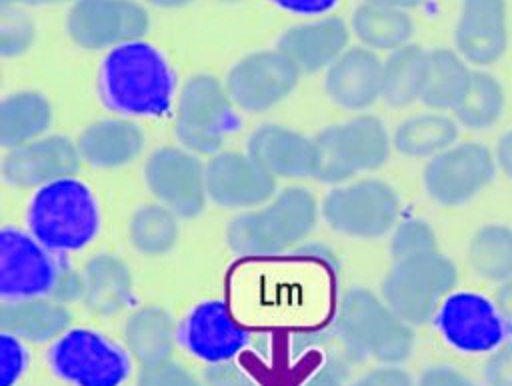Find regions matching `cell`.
I'll use <instances>...</instances> for the list:
<instances>
[{"mask_svg": "<svg viewBox=\"0 0 512 386\" xmlns=\"http://www.w3.org/2000/svg\"><path fill=\"white\" fill-rule=\"evenodd\" d=\"M176 90V74L164 54L144 42L132 40L114 46L98 72L102 104L128 116H164L170 112Z\"/></svg>", "mask_w": 512, "mask_h": 386, "instance_id": "cell-1", "label": "cell"}, {"mask_svg": "<svg viewBox=\"0 0 512 386\" xmlns=\"http://www.w3.org/2000/svg\"><path fill=\"white\" fill-rule=\"evenodd\" d=\"M208 198L222 208H256L276 194V178L248 152H216L206 164Z\"/></svg>", "mask_w": 512, "mask_h": 386, "instance_id": "cell-18", "label": "cell"}, {"mask_svg": "<svg viewBox=\"0 0 512 386\" xmlns=\"http://www.w3.org/2000/svg\"><path fill=\"white\" fill-rule=\"evenodd\" d=\"M350 386H416V382L398 364H382L362 374Z\"/></svg>", "mask_w": 512, "mask_h": 386, "instance_id": "cell-42", "label": "cell"}, {"mask_svg": "<svg viewBox=\"0 0 512 386\" xmlns=\"http://www.w3.org/2000/svg\"><path fill=\"white\" fill-rule=\"evenodd\" d=\"M318 202L308 188L288 186L260 210L234 216L226 242L240 258H272L302 242L316 226Z\"/></svg>", "mask_w": 512, "mask_h": 386, "instance_id": "cell-3", "label": "cell"}, {"mask_svg": "<svg viewBox=\"0 0 512 386\" xmlns=\"http://www.w3.org/2000/svg\"><path fill=\"white\" fill-rule=\"evenodd\" d=\"M300 70L280 50H260L238 60L228 76L226 90L236 108L264 112L280 104L298 84Z\"/></svg>", "mask_w": 512, "mask_h": 386, "instance_id": "cell-13", "label": "cell"}, {"mask_svg": "<svg viewBox=\"0 0 512 386\" xmlns=\"http://www.w3.org/2000/svg\"><path fill=\"white\" fill-rule=\"evenodd\" d=\"M240 124L236 106L216 76L194 74L184 82L176 104L174 132L186 150L214 156Z\"/></svg>", "mask_w": 512, "mask_h": 386, "instance_id": "cell-7", "label": "cell"}, {"mask_svg": "<svg viewBox=\"0 0 512 386\" xmlns=\"http://www.w3.org/2000/svg\"><path fill=\"white\" fill-rule=\"evenodd\" d=\"M54 120L50 100L36 90L8 94L0 102V144L10 150L48 132Z\"/></svg>", "mask_w": 512, "mask_h": 386, "instance_id": "cell-27", "label": "cell"}, {"mask_svg": "<svg viewBox=\"0 0 512 386\" xmlns=\"http://www.w3.org/2000/svg\"><path fill=\"white\" fill-rule=\"evenodd\" d=\"M80 156L94 168H120L134 162L144 148L140 126L128 118H104L88 124L76 140Z\"/></svg>", "mask_w": 512, "mask_h": 386, "instance_id": "cell-23", "label": "cell"}, {"mask_svg": "<svg viewBox=\"0 0 512 386\" xmlns=\"http://www.w3.org/2000/svg\"><path fill=\"white\" fill-rule=\"evenodd\" d=\"M428 72V50L406 44L390 52L382 70V100L392 108H404L422 98Z\"/></svg>", "mask_w": 512, "mask_h": 386, "instance_id": "cell-29", "label": "cell"}, {"mask_svg": "<svg viewBox=\"0 0 512 386\" xmlns=\"http://www.w3.org/2000/svg\"><path fill=\"white\" fill-rule=\"evenodd\" d=\"M458 122L442 112H424L402 120L394 134L392 146L408 158H432L456 144Z\"/></svg>", "mask_w": 512, "mask_h": 386, "instance_id": "cell-30", "label": "cell"}, {"mask_svg": "<svg viewBox=\"0 0 512 386\" xmlns=\"http://www.w3.org/2000/svg\"><path fill=\"white\" fill-rule=\"evenodd\" d=\"M458 282L456 264L440 250L394 260L382 280V300L408 324L434 320L444 298Z\"/></svg>", "mask_w": 512, "mask_h": 386, "instance_id": "cell-6", "label": "cell"}, {"mask_svg": "<svg viewBox=\"0 0 512 386\" xmlns=\"http://www.w3.org/2000/svg\"><path fill=\"white\" fill-rule=\"evenodd\" d=\"M482 378L486 386H512V338L488 352Z\"/></svg>", "mask_w": 512, "mask_h": 386, "instance_id": "cell-40", "label": "cell"}, {"mask_svg": "<svg viewBox=\"0 0 512 386\" xmlns=\"http://www.w3.org/2000/svg\"><path fill=\"white\" fill-rule=\"evenodd\" d=\"M202 378L206 386H252L256 382V374L240 364L238 358L208 364Z\"/></svg>", "mask_w": 512, "mask_h": 386, "instance_id": "cell-39", "label": "cell"}, {"mask_svg": "<svg viewBox=\"0 0 512 386\" xmlns=\"http://www.w3.org/2000/svg\"><path fill=\"white\" fill-rule=\"evenodd\" d=\"M144 182L178 218H196L206 206V164L184 146L154 150L144 164Z\"/></svg>", "mask_w": 512, "mask_h": 386, "instance_id": "cell-12", "label": "cell"}, {"mask_svg": "<svg viewBox=\"0 0 512 386\" xmlns=\"http://www.w3.org/2000/svg\"><path fill=\"white\" fill-rule=\"evenodd\" d=\"M494 304H496V310H498L508 334H512V278L498 284L496 294H494Z\"/></svg>", "mask_w": 512, "mask_h": 386, "instance_id": "cell-45", "label": "cell"}, {"mask_svg": "<svg viewBox=\"0 0 512 386\" xmlns=\"http://www.w3.org/2000/svg\"><path fill=\"white\" fill-rule=\"evenodd\" d=\"M72 264L30 232L14 226L0 230V298H52Z\"/></svg>", "mask_w": 512, "mask_h": 386, "instance_id": "cell-10", "label": "cell"}, {"mask_svg": "<svg viewBox=\"0 0 512 386\" xmlns=\"http://www.w3.org/2000/svg\"><path fill=\"white\" fill-rule=\"evenodd\" d=\"M468 262L472 270L490 282L512 278V228L488 222L474 230L468 242Z\"/></svg>", "mask_w": 512, "mask_h": 386, "instance_id": "cell-32", "label": "cell"}, {"mask_svg": "<svg viewBox=\"0 0 512 386\" xmlns=\"http://www.w3.org/2000/svg\"><path fill=\"white\" fill-rule=\"evenodd\" d=\"M28 232L58 254L88 246L100 230L94 192L76 176L60 178L36 190L28 204Z\"/></svg>", "mask_w": 512, "mask_h": 386, "instance_id": "cell-4", "label": "cell"}, {"mask_svg": "<svg viewBox=\"0 0 512 386\" xmlns=\"http://www.w3.org/2000/svg\"><path fill=\"white\" fill-rule=\"evenodd\" d=\"M46 360L72 386H122L132 372L130 352L90 328H68L52 342Z\"/></svg>", "mask_w": 512, "mask_h": 386, "instance_id": "cell-8", "label": "cell"}, {"mask_svg": "<svg viewBox=\"0 0 512 386\" xmlns=\"http://www.w3.org/2000/svg\"><path fill=\"white\" fill-rule=\"evenodd\" d=\"M472 70L456 50H428V72L420 102L434 112L454 110L468 90Z\"/></svg>", "mask_w": 512, "mask_h": 386, "instance_id": "cell-28", "label": "cell"}, {"mask_svg": "<svg viewBox=\"0 0 512 386\" xmlns=\"http://www.w3.org/2000/svg\"><path fill=\"white\" fill-rule=\"evenodd\" d=\"M368 4H378V6H386V8H398V10H408L418 6L422 0H366Z\"/></svg>", "mask_w": 512, "mask_h": 386, "instance_id": "cell-47", "label": "cell"}, {"mask_svg": "<svg viewBox=\"0 0 512 386\" xmlns=\"http://www.w3.org/2000/svg\"><path fill=\"white\" fill-rule=\"evenodd\" d=\"M72 322L66 304L54 298L4 300L0 306V332L12 334L24 342H54Z\"/></svg>", "mask_w": 512, "mask_h": 386, "instance_id": "cell-24", "label": "cell"}, {"mask_svg": "<svg viewBox=\"0 0 512 386\" xmlns=\"http://www.w3.org/2000/svg\"><path fill=\"white\" fill-rule=\"evenodd\" d=\"M384 62L368 48H348L326 72L328 98L344 110H366L382 98Z\"/></svg>", "mask_w": 512, "mask_h": 386, "instance_id": "cell-20", "label": "cell"}, {"mask_svg": "<svg viewBox=\"0 0 512 386\" xmlns=\"http://www.w3.org/2000/svg\"><path fill=\"white\" fill-rule=\"evenodd\" d=\"M400 206V196L388 182L362 178L332 188L320 212L326 224L344 236L380 238L398 224Z\"/></svg>", "mask_w": 512, "mask_h": 386, "instance_id": "cell-9", "label": "cell"}, {"mask_svg": "<svg viewBox=\"0 0 512 386\" xmlns=\"http://www.w3.org/2000/svg\"><path fill=\"white\" fill-rule=\"evenodd\" d=\"M78 144L62 134H44L10 148L2 158V178L14 188H42L80 168Z\"/></svg>", "mask_w": 512, "mask_h": 386, "instance_id": "cell-17", "label": "cell"}, {"mask_svg": "<svg viewBox=\"0 0 512 386\" xmlns=\"http://www.w3.org/2000/svg\"><path fill=\"white\" fill-rule=\"evenodd\" d=\"M504 104L506 94L500 80L482 68H474L468 90L452 112L460 126L470 130H486L502 118Z\"/></svg>", "mask_w": 512, "mask_h": 386, "instance_id": "cell-33", "label": "cell"}, {"mask_svg": "<svg viewBox=\"0 0 512 386\" xmlns=\"http://www.w3.org/2000/svg\"><path fill=\"white\" fill-rule=\"evenodd\" d=\"M282 10L294 14H324L336 6L338 0H270Z\"/></svg>", "mask_w": 512, "mask_h": 386, "instance_id": "cell-44", "label": "cell"}, {"mask_svg": "<svg viewBox=\"0 0 512 386\" xmlns=\"http://www.w3.org/2000/svg\"><path fill=\"white\" fill-rule=\"evenodd\" d=\"M176 324L168 310L156 304L134 310L124 324V344L130 356L140 364H156L168 360L176 336Z\"/></svg>", "mask_w": 512, "mask_h": 386, "instance_id": "cell-26", "label": "cell"}, {"mask_svg": "<svg viewBox=\"0 0 512 386\" xmlns=\"http://www.w3.org/2000/svg\"><path fill=\"white\" fill-rule=\"evenodd\" d=\"M246 146V152L274 178L314 176V138L298 130L280 124H264L250 134Z\"/></svg>", "mask_w": 512, "mask_h": 386, "instance_id": "cell-21", "label": "cell"}, {"mask_svg": "<svg viewBox=\"0 0 512 386\" xmlns=\"http://www.w3.org/2000/svg\"><path fill=\"white\" fill-rule=\"evenodd\" d=\"M346 366L340 358H326L312 370L304 374V378L296 386H346Z\"/></svg>", "mask_w": 512, "mask_h": 386, "instance_id": "cell-41", "label": "cell"}, {"mask_svg": "<svg viewBox=\"0 0 512 386\" xmlns=\"http://www.w3.org/2000/svg\"><path fill=\"white\" fill-rule=\"evenodd\" d=\"M252 386H262V384H258V382H254V384H252Z\"/></svg>", "mask_w": 512, "mask_h": 386, "instance_id": "cell-51", "label": "cell"}, {"mask_svg": "<svg viewBox=\"0 0 512 386\" xmlns=\"http://www.w3.org/2000/svg\"><path fill=\"white\" fill-rule=\"evenodd\" d=\"M506 0H462L456 28V52L472 66L498 62L508 48Z\"/></svg>", "mask_w": 512, "mask_h": 386, "instance_id": "cell-19", "label": "cell"}, {"mask_svg": "<svg viewBox=\"0 0 512 386\" xmlns=\"http://www.w3.org/2000/svg\"><path fill=\"white\" fill-rule=\"evenodd\" d=\"M494 158H496L498 168L512 180V130L504 132V134L498 138Z\"/></svg>", "mask_w": 512, "mask_h": 386, "instance_id": "cell-46", "label": "cell"}, {"mask_svg": "<svg viewBox=\"0 0 512 386\" xmlns=\"http://www.w3.org/2000/svg\"><path fill=\"white\" fill-rule=\"evenodd\" d=\"M156 6H162V8H176V6H184V4H190L192 0H152Z\"/></svg>", "mask_w": 512, "mask_h": 386, "instance_id": "cell-48", "label": "cell"}, {"mask_svg": "<svg viewBox=\"0 0 512 386\" xmlns=\"http://www.w3.org/2000/svg\"><path fill=\"white\" fill-rule=\"evenodd\" d=\"M0 2H2V8H8V6L16 4V2H28V0H0Z\"/></svg>", "mask_w": 512, "mask_h": 386, "instance_id": "cell-49", "label": "cell"}, {"mask_svg": "<svg viewBox=\"0 0 512 386\" xmlns=\"http://www.w3.org/2000/svg\"><path fill=\"white\" fill-rule=\"evenodd\" d=\"M416 386H478V384L454 366L434 364L420 372Z\"/></svg>", "mask_w": 512, "mask_h": 386, "instance_id": "cell-43", "label": "cell"}, {"mask_svg": "<svg viewBox=\"0 0 512 386\" xmlns=\"http://www.w3.org/2000/svg\"><path fill=\"white\" fill-rule=\"evenodd\" d=\"M132 246L146 256H160L170 252L178 238L180 226L178 216L162 204L140 206L128 224Z\"/></svg>", "mask_w": 512, "mask_h": 386, "instance_id": "cell-34", "label": "cell"}, {"mask_svg": "<svg viewBox=\"0 0 512 386\" xmlns=\"http://www.w3.org/2000/svg\"><path fill=\"white\" fill-rule=\"evenodd\" d=\"M330 330L354 360L372 358L382 364H402L416 344L414 326L402 320L380 296L360 286L342 294Z\"/></svg>", "mask_w": 512, "mask_h": 386, "instance_id": "cell-2", "label": "cell"}, {"mask_svg": "<svg viewBox=\"0 0 512 386\" xmlns=\"http://www.w3.org/2000/svg\"><path fill=\"white\" fill-rule=\"evenodd\" d=\"M176 336L188 354L206 364L238 358L252 342V332L218 298L196 304L180 320Z\"/></svg>", "mask_w": 512, "mask_h": 386, "instance_id": "cell-16", "label": "cell"}, {"mask_svg": "<svg viewBox=\"0 0 512 386\" xmlns=\"http://www.w3.org/2000/svg\"><path fill=\"white\" fill-rule=\"evenodd\" d=\"M32 4H42V2H62V0H28Z\"/></svg>", "mask_w": 512, "mask_h": 386, "instance_id": "cell-50", "label": "cell"}, {"mask_svg": "<svg viewBox=\"0 0 512 386\" xmlns=\"http://www.w3.org/2000/svg\"><path fill=\"white\" fill-rule=\"evenodd\" d=\"M34 40V26L28 16L4 8L2 28H0V52L2 56L22 54Z\"/></svg>", "mask_w": 512, "mask_h": 386, "instance_id": "cell-36", "label": "cell"}, {"mask_svg": "<svg viewBox=\"0 0 512 386\" xmlns=\"http://www.w3.org/2000/svg\"><path fill=\"white\" fill-rule=\"evenodd\" d=\"M348 28L340 18H322L288 28L278 50L284 52L300 74H314L330 68L348 48Z\"/></svg>", "mask_w": 512, "mask_h": 386, "instance_id": "cell-22", "label": "cell"}, {"mask_svg": "<svg viewBox=\"0 0 512 386\" xmlns=\"http://www.w3.org/2000/svg\"><path fill=\"white\" fill-rule=\"evenodd\" d=\"M82 278V300L92 314L112 316L132 302V272L118 256H92L82 270Z\"/></svg>", "mask_w": 512, "mask_h": 386, "instance_id": "cell-25", "label": "cell"}, {"mask_svg": "<svg viewBox=\"0 0 512 386\" xmlns=\"http://www.w3.org/2000/svg\"><path fill=\"white\" fill-rule=\"evenodd\" d=\"M28 368L24 340L0 332V386H16Z\"/></svg>", "mask_w": 512, "mask_h": 386, "instance_id": "cell-38", "label": "cell"}, {"mask_svg": "<svg viewBox=\"0 0 512 386\" xmlns=\"http://www.w3.org/2000/svg\"><path fill=\"white\" fill-rule=\"evenodd\" d=\"M494 152L480 142H456L428 158L422 182L430 200L460 206L478 196L496 176Z\"/></svg>", "mask_w": 512, "mask_h": 386, "instance_id": "cell-11", "label": "cell"}, {"mask_svg": "<svg viewBox=\"0 0 512 386\" xmlns=\"http://www.w3.org/2000/svg\"><path fill=\"white\" fill-rule=\"evenodd\" d=\"M136 386H202L182 364L162 360L156 364L140 366Z\"/></svg>", "mask_w": 512, "mask_h": 386, "instance_id": "cell-37", "label": "cell"}, {"mask_svg": "<svg viewBox=\"0 0 512 386\" xmlns=\"http://www.w3.org/2000/svg\"><path fill=\"white\" fill-rule=\"evenodd\" d=\"M226 2H234V0H226Z\"/></svg>", "mask_w": 512, "mask_h": 386, "instance_id": "cell-52", "label": "cell"}, {"mask_svg": "<svg viewBox=\"0 0 512 386\" xmlns=\"http://www.w3.org/2000/svg\"><path fill=\"white\" fill-rule=\"evenodd\" d=\"M148 26V12L134 0H76L66 20L70 38L88 50L142 40Z\"/></svg>", "mask_w": 512, "mask_h": 386, "instance_id": "cell-15", "label": "cell"}, {"mask_svg": "<svg viewBox=\"0 0 512 386\" xmlns=\"http://www.w3.org/2000/svg\"><path fill=\"white\" fill-rule=\"evenodd\" d=\"M314 148V178L338 186L360 172H372L384 166L390 156L392 136L380 118L358 114L318 132L314 136Z\"/></svg>", "mask_w": 512, "mask_h": 386, "instance_id": "cell-5", "label": "cell"}, {"mask_svg": "<svg viewBox=\"0 0 512 386\" xmlns=\"http://www.w3.org/2000/svg\"><path fill=\"white\" fill-rule=\"evenodd\" d=\"M434 324L452 348L466 354L492 352L508 334L494 300L466 290L444 298Z\"/></svg>", "mask_w": 512, "mask_h": 386, "instance_id": "cell-14", "label": "cell"}, {"mask_svg": "<svg viewBox=\"0 0 512 386\" xmlns=\"http://www.w3.org/2000/svg\"><path fill=\"white\" fill-rule=\"evenodd\" d=\"M352 28L366 48L390 52L406 46L414 32L412 18L406 14V10L386 8L368 2L356 8Z\"/></svg>", "mask_w": 512, "mask_h": 386, "instance_id": "cell-31", "label": "cell"}, {"mask_svg": "<svg viewBox=\"0 0 512 386\" xmlns=\"http://www.w3.org/2000/svg\"><path fill=\"white\" fill-rule=\"evenodd\" d=\"M438 250L436 232L422 218H406L398 222L390 238V254L394 260Z\"/></svg>", "mask_w": 512, "mask_h": 386, "instance_id": "cell-35", "label": "cell"}]
</instances>
